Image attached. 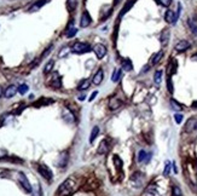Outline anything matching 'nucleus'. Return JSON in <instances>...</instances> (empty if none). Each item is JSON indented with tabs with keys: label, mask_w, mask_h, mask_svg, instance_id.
Masks as SVG:
<instances>
[{
	"label": "nucleus",
	"mask_w": 197,
	"mask_h": 196,
	"mask_svg": "<svg viewBox=\"0 0 197 196\" xmlns=\"http://www.w3.org/2000/svg\"><path fill=\"white\" fill-rule=\"evenodd\" d=\"M74 182L71 180V179H66L64 180L61 185H59V188H58V190H57V195L58 196H69L71 193H73V190H74Z\"/></svg>",
	"instance_id": "nucleus-1"
},
{
	"label": "nucleus",
	"mask_w": 197,
	"mask_h": 196,
	"mask_svg": "<svg viewBox=\"0 0 197 196\" xmlns=\"http://www.w3.org/2000/svg\"><path fill=\"white\" fill-rule=\"evenodd\" d=\"M71 51L75 52V53H86V52H90L91 51V45L87 44V42L76 41L71 46Z\"/></svg>",
	"instance_id": "nucleus-2"
},
{
	"label": "nucleus",
	"mask_w": 197,
	"mask_h": 196,
	"mask_svg": "<svg viewBox=\"0 0 197 196\" xmlns=\"http://www.w3.org/2000/svg\"><path fill=\"white\" fill-rule=\"evenodd\" d=\"M38 171H39V173H40L46 180H51V179H52V171H51L46 165H40V166L38 167Z\"/></svg>",
	"instance_id": "nucleus-3"
},
{
	"label": "nucleus",
	"mask_w": 197,
	"mask_h": 196,
	"mask_svg": "<svg viewBox=\"0 0 197 196\" xmlns=\"http://www.w3.org/2000/svg\"><path fill=\"white\" fill-rule=\"evenodd\" d=\"M93 51H95V53H96V56H97L98 60H102V58L105 57V55H106V47H105V45H103V44H97V45H95V46H93Z\"/></svg>",
	"instance_id": "nucleus-4"
},
{
	"label": "nucleus",
	"mask_w": 197,
	"mask_h": 196,
	"mask_svg": "<svg viewBox=\"0 0 197 196\" xmlns=\"http://www.w3.org/2000/svg\"><path fill=\"white\" fill-rule=\"evenodd\" d=\"M91 22H92V18H91V16H90V13H88V11H84L82 12V15H81V20H80V26L82 27V28H87L90 24H91Z\"/></svg>",
	"instance_id": "nucleus-5"
},
{
	"label": "nucleus",
	"mask_w": 197,
	"mask_h": 196,
	"mask_svg": "<svg viewBox=\"0 0 197 196\" xmlns=\"http://www.w3.org/2000/svg\"><path fill=\"white\" fill-rule=\"evenodd\" d=\"M190 47H191V44H190L188 40H180V41H178V42L175 44V46H174V49H175L178 52H184V51L189 50Z\"/></svg>",
	"instance_id": "nucleus-6"
},
{
	"label": "nucleus",
	"mask_w": 197,
	"mask_h": 196,
	"mask_svg": "<svg viewBox=\"0 0 197 196\" xmlns=\"http://www.w3.org/2000/svg\"><path fill=\"white\" fill-rule=\"evenodd\" d=\"M18 179H20V182H21L22 187L26 189V191L30 193V191H32V185H30L29 180L27 179V177H26L23 173H20V174H18Z\"/></svg>",
	"instance_id": "nucleus-7"
},
{
	"label": "nucleus",
	"mask_w": 197,
	"mask_h": 196,
	"mask_svg": "<svg viewBox=\"0 0 197 196\" xmlns=\"http://www.w3.org/2000/svg\"><path fill=\"white\" fill-rule=\"evenodd\" d=\"M164 20H166V22L169 23V24H175L178 17H177V13H174V11L168 10V11L166 12V15H164Z\"/></svg>",
	"instance_id": "nucleus-8"
},
{
	"label": "nucleus",
	"mask_w": 197,
	"mask_h": 196,
	"mask_svg": "<svg viewBox=\"0 0 197 196\" xmlns=\"http://www.w3.org/2000/svg\"><path fill=\"white\" fill-rule=\"evenodd\" d=\"M131 182L134 184L135 188L141 187V183H143V174L139 173V172H135V173L131 177Z\"/></svg>",
	"instance_id": "nucleus-9"
},
{
	"label": "nucleus",
	"mask_w": 197,
	"mask_h": 196,
	"mask_svg": "<svg viewBox=\"0 0 197 196\" xmlns=\"http://www.w3.org/2000/svg\"><path fill=\"white\" fill-rule=\"evenodd\" d=\"M103 79H104V71H103V69L100 68V69H98V70H97V73L95 74L93 79H92V82H93V85L98 86V85H100V84H102Z\"/></svg>",
	"instance_id": "nucleus-10"
},
{
	"label": "nucleus",
	"mask_w": 197,
	"mask_h": 196,
	"mask_svg": "<svg viewBox=\"0 0 197 196\" xmlns=\"http://www.w3.org/2000/svg\"><path fill=\"white\" fill-rule=\"evenodd\" d=\"M169 38H170V32L169 29H163L161 35H160V42L162 46H167L168 41H169Z\"/></svg>",
	"instance_id": "nucleus-11"
},
{
	"label": "nucleus",
	"mask_w": 197,
	"mask_h": 196,
	"mask_svg": "<svg viewBox=\"0 0 197 196\" xmlns=\"http://www.w3.org/2000/svg\"><path fill=\"white\" fill-rule=\"evenodd\" d=\"M122 105V102L119 98H110L109 99V109L110 110H116Z\"/></svg>",
	"instance_id": "nucleus-12"
},
{
	"label": "nucleus",
	"mask_w": 197,
	"mask_h": 196,
	"mask_svg": "<svg viewBox=\"0 0 197 196\" xmlns=\"http://www.w3.org/2000/svg\"><path fill=\"white\" fill-rule=\"evenodd\" d=\"M17 92H18V87H16L15 85H10V86L5 90L4 96H5L6 98H11V97H13Z\"/></svg>",
	"instance_id": "nucleus-13"
},
{
	"label": "nucleus",
	"mask_w": 197,
	"mask_h": 196,
	"mask_svg": "<svg viewBox=\"0 0 197 196\" xmlns=\"http://www.w3.org/2000/svg\"><path fill=\"white\" fill-rule=\"evenodd\" d=\"M175 73H177V61H175V58H170V62L167 67V74H168V76H170Z\"/></svg>",
	"instance_id": "nucleus-14"
},
{
	"label": "nucleus",
	"mask_w": 197,
	"mask_h": 196,
	"mask_svg": "<svg viewBox=\"0 0 197 196\" xmlns=\"http://www.w3.org/2000/svg\"><path fill=\"white\" fill-rule=\"evenodd\" d=\"M108 151H109V144H108V142H106V140H102L100 144H99L98 154H100V155H105V154H108Z\"/></svg>",
	"instance_id": "nucleus-15"
},
{
	"label": "nucleus",
	"mask_w": 197,
	"mask_h": 196,
	"mask_svg": "<svg viewBox=\"0 0 197 196\" xmlns=\"http://www.w3.org/2000/svg\"><path fill=\"white\" fill-rule=\"evenodd\" d=\"M150 154H146V151L145 150H140L139 153H138V161L139 162H148L149 160H150Z\"/></svg>",
	"instance_id": "nucleus-16"
},
{
	"label": "nucleus",
	"mask_w": 197,
	"mask_h": 196,
	"mask_svg": "<svg viewBox=\"0 0 197 196\" xmlns=\"http://www.w3.org/2000/svg\"><path fill=\"white\" fill-rule=\"evenodd\" d=\"M163 55H164V52L161 50V51H159L157 53H155L154 56H152V58H151V61H150V64L151 65H155V64H157L161 60H162V57H163Z\"/></svg>",
	"instance_id": "nucleus-17"
},
{
	"label": "nucleus",
	"mask_w": 197,
	"mask_h": 196,
	"mask_svg": "<svg viewBox=\"0 0 197 196\" xmlns=\"http://www.w3.org/2000/svg\"><path fill=\"white\" fill-rule=\"evenodd\" d=\"M51 86L55 87V89H59L62 86V82H61V78L58 75V73H55L53 78H52V81H51Z\"/></svg>",
	"instance_id": "nucleus-18"
},
{
	"label": "nucleus",
	"mask_w": 197,
	"mask_h": 196,
	"mask_svg": "<svg viewBox=\"0 0 197 196\" xmlns=\"http://www.w3.org/2000/svg\"><path fill=\"white\" fill-rule=\"evenodd\" d=\"M134 2H135V0H128L126 4H125V6H124V9H122V11L120 12V15H119V17H122L124 15H126L128 11H130V9H131L132 6L134 5Z\"/></svg>",
	"instance_id": "nucleus-19"
},
{
	"label": "nucleus",
	"mask_w": 197,
	"mask_h": 196,
	"mask_svg": "<svg viewBox=\"0 0 197 196\" xmlns=\"http://www.w3.org/2000/svg\"><path fill=\"white\" fill-rule=\"evenodd\" d=\"M121 67H122L124 70L131 71L132 69H133V63H132V61L130 58H126V60H124V61L121 62Z\"/></svg>",
	"instance_id": "nucleus-20"
},
{
	"label": "nucleus",
	"mask_w": 197,
	"mask_h": 196,
	"mask_svg": "<svg viewBox=\"0 0 197 196\" xmlns=\"http://www.w3.org/2000/svg\"><path fill=\"white\" fill-rule=\"evenodd\" d=\"M144 195L145 196H160V194H159L157 189H156L154 185H151V187H149V188L145 190Z\"/></svg>",
	"instance_id": "nucleus-21"
},
{
	"label": "nucleus",
	"mask_w": 197,
	"mask_h": 196,
	"mask_svg": "<svg viewBox=\"0 0 197 196\" xmlns=\"http://www.w3.org/2000/svg\"><path fill=\"white\" fill-rule=\"evenodd\" d=\"M90 85H91V81H90L88 79H85V80H82V81L80 82V85L77 86V90H79V91L87 90V89L90 87Z\"/></svg>",
	"instance_id": "nucleus-22"
},
{
	"label": "nucleus",
	"mask_w": 197,
	"mask_h": 196,
	"mask_svg": "<svg viewBox=\"0 0 197 196\" xmlns=\"http://www.w3.org/2000/svg\"><path fill=\"white\" fill-rule=\"evenodd\" d=\"M46 2H47V0H39L38 2H35L33 6L29 9V11H32V12H34V11H38V10H39V9H40L42 5H45Z\"/></svg>",
	"instance_id": "nucleus-23"
},
{
	"label": "nucleus",
	"mask_w": 197,
	"mask_h": 196,
	"mask_svg": "<svg viewBox=\"0 0 197 196\" xmlns=\"http://www.w3.org/2000/svg\"><path fill=\"white\" fill-rule=\"evenodd\" d=\"M196 122H197V120H195V119H190V120L186 122V125H185V130L188 131V132L195 130V125H196Z\"/></svg>",
	"instance_id": "nucleus-24"
},
{
	"label": "nucleus",
	"mask_w": 197,
	"mask_h": 196,
	"mask_svg": "<svg viewBox=\"0 0 197 196\" xmlns=\"http://www.w3.org/2000/svg\"><path fill=\"white\" fill-rule=\"evenodd\" d=\"M98 133H99L98 126H95V127L92 129V131H91V136H90V143H93V142H95V139L97 138Z\"/></svg>",
	"instance_id": "nucleus-25"
},
{
	"label": "nucleus",
	"mask_w": 197,
	"mask_h": 196,
	"mask_svg": "<svg viewBox=\"0 0 197 196\" xmlns=\"http://www.w3.org/2000/svg\"><path fill=\"white\" fill-rule=\"evenodd\" d=\"M170 107H172V109H174V110H177V111H180L181 109H183V105L180 104V103H178L175 99H170Z\"/></svg>",
	"instance_id": "nucleus-26"
},
{
	"label": "nucleus",
	"mask_w": 197,
	"mask_h": 196,
	"mask_svg": "<svg viewBox=\"0 0 197 196\" xmlns=\"http://www.w3.org/2000/svg\"><path fill=\"white\" fill-rule=\"evenodd\" d=\"M113 161L115 163V167L117 168V169H121L122 168V166H124V162H122V160L117 156V155H114V158H113Z\"/></svg>",
	"instance_id": "nucleus-27"
},
{
	"label": "nucleus",
	"mask_w": 197,
	"mask_h": 196,
	"mask_svg": "<svg viewBox=\"0 0 197 196\" xmlns=\"http://www.w3.org/2000/svg\"><path fill=\"white\" fill-rule=\"evenodd\" d=\"M66 160H68V153H63L61 156H59V161H58V165L59 167H64L66 163Z\"/></svg>",
	"instance_id": "nucleus-28"
},
{
	"label": "nucleus",
	"mask_w": 197,
	"mask_h": 196,
	"mask_svg": "<svg viewBox=\"0 0 197 196\" xmlns=\"http://www.w3.org/2000/svg\"><path fill=\"white\" fill-rule=\"evenodd\" d=\"M162 74H163V71H162V70H157V71L154 74V81H155L156 84H161Z\"/></svg>",
	"instance_id": "nucleus-29"
},
{
	"label": "nucleus",
	"mask_w": 197,
	"mask_h": 196,
	"mask_svg": "<svg viewBox=\"0 0 197 196\" xmlns=\"http://www.w3.org/2000/svg\"><path fill=\"white\" fill-rule=\"evenodd\" d=\"M53 65H55V62H53V61L47 62L46 65H45V68H44V74H48V73H51V70H52Z\"/></svg>",
	"instance_id": "nucleus-30"
},
{
	"label": "nucleus",
	"mask_w": 197,
	"mask_h": 196,
	"mask_svg": "<svg viewBox=\"0 0 197 196\" xmlns=\"http://www.w3.org/2000/svg\"><path fill=\"white\" fill-rule=\"evenodd\" d=\"M120 76H121V70H120V69H115L114 73H113V75H111V80H113L114 82H116V81H119Z\"/></svg>",
	"instance_id": "nucleus-31"
},
{
	"label": "nucleus",
	"mask_w": 197,
	"mask_h": 196,
	"mask_svg": "<svg viewBox=\"0 0 197 196\" xmlns=\"http://www.w3.org/2000/svg\"><path fill=\"white\" fill-rule=\"evenodd\" d=\"M170 168H172V163L169 161H166V166H164V171H163V176L168 177L169 173H170Z\"/></svg>",
	"instance_id": "nucleus-32"
},
{
	"label": "nucleus",
	"mask_w": 197,
	"mask_h": 196,
	"mask_svg": "<svg viewBox=\"0 0 197 196\" xmlns=\"http://www.w3.org/2000/svg\"><path fill=\"white\" fill-rule=\"evenodd\" d=\"M66 6L69 11H73L76 7V0H66Z\"/></svg>",
	"instance_id": "nucleus-33"
},
{
	"label": "nucleus",
	"mask_w": 197,
	"mask_h": 196,
	"mask_svg": "<svg viewBox=\"0 0 197 196\" xmlns=\"http://www.w3.org/2000/svg\"><path fill=\"white\" fill-rule=\"evenodd\" d=\"M188 23H189V27H190V29H191V32L194 33V34H197V24L192 21V20H189L188 21Z\"/></svg>",
	"instance_id": "nucleus-34"
},
{
	"label": "nucleus",
	"mask_w": 197,
	"mask_h": 196,
	"mask_svg": "<svg viewBox=\"0 0 197 196\" xmlns=\"http://www.w3.org/2000/svg\"><path fill=\"white\" fill-rule=\"evenodd\" d=\"M76 28H74V27H71V28H68V31L66 32V38H73L75 34H76Z\"/></svg>",
	"instance_id": "nucleus-35"
},
{
	"label": "nucleus",
	"mask_w": 197,
	"mask_h": 196,
	"mask_svg": "<svg viewBox=\"0 0 197 196\" xmlns=\"http://www.w3.org/2000/svg\"><path fill=\"white\" fill-rule=\"evenodd\" d=\"M28 90H29V87H28V85H26V84H23V85H21V86L18 87V92H20L21 95H26V93L28 92Z\"/></svg>",
	"instance_id": "nucleus-36"
},
{
	"label": "nucleus",
	"mask_w": 197,
	"mask_h": 196,
	"mask_svg": "<svg viewBox=\"0 0 197 196\" xmlns=\"http://www.w3.org/2000/svg\"><path fill=\"white\" fill-rule=\"evenodd\" d=\"M172 194H173V196H181V190H180V188L177 187V185H173V188H172Z\"/></svg>",
	"instance_id": "nucleus-37"
},
{
	"label": "nucleus",
	"mask_w": 197,
	"mask_h": 196,
	"mask_svg": "<svg viewBox=\"0 0 197 196\" xmlns=\"http://www.w3.org/2000/svg\"><path fill=\"white\" fill-rule=\"evenodd\" d=\"M167 89H168V92L169 93H173V84H172V79H170V76H168L167 78Z\"/></svg>",
	"instance_id": "nucleus-38"
},
{
	"label": "nucleus",
	"mask_w": 197,
	"mask_h": 196,
	"mask_svg": "<svg viewBox=\"0 0 197 196\" xmlns=\"http://www.w3.org/2000/svg\"><path fill=\"white\" fill-rule=\"evenodd\" d=\"M53 100L52 99H46V98H42V99H40L38 103H35V105H40V104H50V103H52Z\"/></svg>",
	"instance_id": "nucleus-39"
},
{
	"label": "nucleus",
	"mask_w": 197,
	"mask_h": 196,
	"mask_svg": "<svg viewBox=\"0 0 197 196\" xmlns=\"http://www.w3.org/2000/svg\"><path fill=\"white\" fill-rule=\"evenodd\" d=\"M160 5H162V6H164V7H168L170 4H172V0H156Z\"/></svg>",
	"instance_id": "nucleus-40"
},
{
	"label": "nucleus",
	"mask_w": 197,
	"mask_h": 196,
	"mask_svg": "<svg viewBox=\"0 0 197 196\" xmlns=\"http://www.w3.org/2000/svg\"><path fill=\"white\" fill-rule=\"evenodd\" d=\"M183 118H184V116H183L181 114H179V113L174 115V119H175V122H177V124H181V121H183Z\"/></svg>",
	"instance_id": "nucleus-41"
},
{
	"label": "nucleus",
	"mask_w": 197,
	"mask_h": 196,
	"mask_svg": "<svg viewBox=\"0 0 197 196\" xmlns=\"http://www.w3.org/2000/svg\"><path fill=\"white\" fill-rule=\"evenodd\" d=\"M97 95H98V92H97V91H96V92H93V93L91 95V97H90V100H93V99L96 98V96H97Z\"/></svg>",
	"instance_id": "nucleus-42"
},
{
	"label": "nucleus",
	"mask_w": 197,
	"mask_h": 196,
	"mask_svg": "<svg viewBox=\"0 0 197 196\" xmlns=\"http://www.w3.org/2000/svg\"><path fill=\"white\" fill-rule=\"evenodd\" d=\"M6 155V151L5 150H0V159L2 158V156H5Z\"/></svg>",
	"instance_id": "nucleus-43"
},
{
	"label": "nucleus",
	"mask_w": 197,
	"mask_h": 196,
	"mask_svg": "<svg viewBox=\"0 0 197 196\" xmlns=\"http://www.w3.org/2000/svg\"><path fill=\"white\" fill-rule=\"evenodd\" d=\"M192 108H194V109H197V100H195V102L192 103Z\"/></svg>",
	"instance_id": "nucleus-44"
},
{
	"label": "nucleus",
	"mask_w": 197,
	"mask_h": 196,
	"mask_svg": "<svg viewBox=\"0 0 197 196\" xmlns=\"http://www.w3.org/2000/svg\"><path fill=\"white\" fill-rule=\"evenodd\" d=\"M121 1H122V0H114V5H119Z\"/></svg>",
	"instance_id": "nucleus-45"
},
{
	"label": "nucleus",
	"mask_w": 197,
	"mask_h": 196,
	"mask_svg": "<svg viewBox=\"0 0 197 196\" xmlns=\"http://www.w3.org/2000/svg\"><path fill=\"white\" fill-rule=\"evenodd\" d=\"M192 60H194V61H197V53L192 55Z\"/></svg>",
	"instance_id": "nucleus-46"
},
{
	"label": "nucleus",
	"mask_w": 197,
	"mask_h": 196,
	"mask_svg": "<svg viewBox=\"0 0 197 196\" xmlns=\"http://www.w3.org/2000/svg\"><path fill=\"white\" fill-rule=\"evenodd\" d=\"M2 95H4V91H2V87H1V86H0V97H1V96H2Z\"/></svg>",
	"instance_id": "nucleus-47"
},
{
	"label": "nucleus",
	"mask_w": 197,
	"mask_h": 196,
	"mask_svg": "<svg viewBox=\"0 0 197 196\" xmlns=\"http://www.w3.org/2000/svg\"><path fill=\"white\" fill-rule=\"evenodd\" d=\"M79 99H80V100H84V99H85V96H80Z\"/></svg>",
	"instance_id": "nucleus-48"
},
{
	"label": "nucleus",
	"mask_w": 197,
	"mask_h": 196,
	"mask_svg": "<svg viewBox=\"0 0 197 196\" xmlns=\"http://www.w3.org/2000/svg\"><path fill=\"white\" fill-rule=\"evenodd\" d=\"M195 130H197V122H196V125H195Z\"/></svg>",
	"instance_id": "nucleus-49"
}]
</instances>
